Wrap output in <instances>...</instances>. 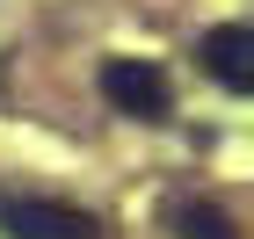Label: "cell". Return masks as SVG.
Here are the masks:
<instances>
[{
    "mask_svg": "<svg viewBox=\"0 0 254 239\" xmlns=\"http://www.w3.org/2000/svg\"><path fill=\"white\" fill-rule=\"evenodd\" d=\"M0 239H95V218L73 203H0Z\"/></svg>",
    "mask_w": 254,
    "mask_h": 239,
    "instance_id": "cell-2",
    "label": "cell"
},
{
    "mask_svg": "<svg viewBox=\"0 0 254 239\" xmlns=\"http://www.w3.org/2000/svg\"><path fill=\"white\" fill-rule=\"evenodd\" d=\"M175 232L182 239H233V218L211 203H175Z\"/></svg>",
    "mask_w": 254,
    "mask_h": 239,
    "instance_id": "cell-4",
    "label": "cell"
},
{
    "mask_svg": "<svg viewBox=\"0 0 254 239\" xmlns=\"http://www.w3.org/2000/svg\"><path fill=\"white\" fill-rule=\"evenodd\" d=\"M196 58L211 65V80L225 87V95H247L254 87V29L247 22H218L211 37L196 44Z\"/></svg>",
    "mask_w": 254,
    "mask_h": 239,
    "instance_id": "cell-3",
    "label": "cell"
},
{
    "mask_svg": "<svg viewBox=\"0 0 254 239\" xmlns=\"http://www.w3.org/2000/svg\"><path fill=\"white\" fill-rule=\"evenodd\" d=\"M102 101H109L117 116L160 123L167 109H175V87H167V73H160L153 58H109L102 65Z\"/></svg>",
    "mask_w": 254,
    "mask_h": 239,
    "instance_id": "cell-1",
    "label": "cell"
}]
</instances>
